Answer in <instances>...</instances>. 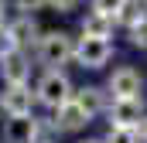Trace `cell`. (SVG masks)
<instances>
[{
	"label": "cell",
	"mask_w": 147,
	"mask_h": 143,
	"mask_svg": "<svg viewBox=\"0 0 147 143\" xmlns=\"http://www.w3.org/2000/svg\"><path fill=\"white\" fill-rule=\"evenodd\" d=\"M48 3H51L55 10H62V14H69V10H75V3H79V0H48Z\"/></svg>",
	"instance_id": "18"
},
{
	"label": "cell",
	"mask_w": 147,
	"mask_h": 143,
	"mask_svg": "<svg viewBox=\"0 0 147 143\" xmlns=\"http://www.w3.org/2000/svg\"><path fill=\"white\" fill-rule=\"evenodd\" d=\"M7 31H10V37H14V44H17V48H24L28 41H34L38 24H34V17H17L14 24H7Z\"/></svg>",
	"instance_id": "11"
},
{
	"label": "cell",
	"mask_w": 147,
	"mask_h": 143,
	"mask_svg": "<svg viewBox=\"0 0 147 143\" xmlns=\"http://www.w3.org/2000/svg\"><path fill=\"white\" fill-rule=\"evenodd\" d=\"M79 143H106V140H79Z\"/></svg>",
	"instance_id": "21"
},
{
	"label": "cell",
	"mask_w": 147,
	"mask_h": 143,
	"mask_svg": "<svg viewBox=\"0 0 147 143\" xmlns=\"http://www.w3.org/2000/svg\"><path fill=\"white\" fill-rule=\"evenodd\" d=\"M38 96H31L28 85H7L3 96H0V109L7 116H31V102Z\"/></svg>",
	"instance_id": "6"
},
{
	"label": "cell",
	"mask_w": 147,
	"mask_h": 143,
	"mask_svg": "<svg viewBox=\"0 0 147 143\" xmlns=\"http://www.w3.org/2000/svg\"><path fill=\"white\" fill-rule=\"evenodd\" d=\"M140 136H144V143H147V119H144V130H140Z\"/></svg>",
	"instance_id": "20"
},
{
	"label": "cell",
	"mask_w": 147,
	"mask_h": 143,
	"mask_svg": "<svg viewBox=\"0 0 147 143\" xmlns=\"http://www.w3.org/2000/svg\"><path fill=\"white\" fill-rule=\"evenodd\" d=\"M38 102H45V106H51V109H58V106H65V102H72L75 96H72V82H69V75L65 72H45V78L38 82Z\"/></svg>",
	"instance_id": "1"
},
{
	"label": "cell",
	"mask_w": 147,
	"mask_h": 143,
	"mask_svg": "<svg viewBox=\"0 0 147 143\" xmlns=\"http://www.w3.org/2000/svg\"><path fill=\"white\" fill-rule=\"evenodd\" d=\"M10 51H17V44H14V37H10V31L0 24V58H7Z\"/></svg>",
	"instance_id": "16"
},
{
	"label": "cell",
	"mask_w": 147,
	"mask_h": 143,
	"mask_svg": "<svg viewBox=\"0 0 147 143\" xmlns=\"http://www.w3.org/2000/svg\"><path fill=\"white\" fill-rule=\"evenodd\" d=\"M116 21H120V24H127V27L134 31V27H137L140 21H147V17H144V10H140V3H137V0H127V3H123V10L116 14Z\"/></svg>",
	"instance_id": "13"
},
{
	"label": "cell",
	"mask_w": 147,
	"mask_h": 143,
	"mask_svg": "<svg viewBox=\"0 0 147 143\" xmlns=\"http://www.w3.org/2000/svg\"><path fill=\"white\" fill-rule=\"evenodd\" d=\"M144 136L137 133V130H123V126H110V133H106V143H140Z\"/></svg>",
	"instance_id": "14"
},
{
	"label": "cell",
	"mask_w": 147,
	"mask_h": 143,
	"mask_svg": "<svg viewBox=\"0 0 147 143\" xmlns=\"http://www.w3.org/2000/svg\"><path fill=\"white\" fill-rule=\"evenodd\" d=\"M75 58V44L65 31H51V34L38 37V61L41 65H65Z\"/></svg>",
	"instance_id": "2"
},
{
	"label": "cell",
	"mask_w": 147,
	"mask_h": 143,
	"mask_svg": "<svg viewBox=\"0 0 147 143\" xmlns=\"http://www.w3.org/2000/svg\"><path fill=\"white\" fill-rule=\"evenodd\" d=\"M41 143H51V140H41Z\"/></svg>",
	"instance_id": "23"
},
{
	"label": "cell",
	"mask_w": 147,
	"mask_h": 143,
	"mask_svg": "<svg viewBox=\"0 0 147 143\" xmlns=\"http://www.w3.org/2000/svg\"><path fill=\"white\" fill-rule=\"evenodd\" d=\"M38 119L31 116H7L3 119V143H38Z\"/></svg>",
	"instance_id": "5"
},
{
	"label": "cell",
	"mask_w": 147,
	"mask_h": 143,
	"mask_svg": "<svg viewBox=\"0 0 147 143\" xmlns=\"http://www.w3.org/2000/svg\"><path fill=\"white\" fill-rule=\"evenodd\" d=\"M75 102L89 112V119L96 116V112H103V89H96V85H86V89H79L75 92Z\"/></svg>",
	"instance_id": "12"
},
{
	"label": "cell",
	"mask_w": 147,
	"mask_h": 143,
	"mask_svg": "<svg viewBox=\"0 0 147 143\" xmlns=\"http://www.w3.org/2000/svg\"><path fill=\"white\" fill-rule=\"evenodd\" d=\"M0 24H3V14H0Z\"/></svg>",
	"instance_id": "22"
},
{
	"label": "cell",
	"mask_w": 147,
	"mask_h": 143,
	"mask_svg": "<svg viewBox=\"0 0 147 143\" xmlns=\"http://www.w3.org/2000/svg\"><path fill=\"white\" fill-rule=\"evenodd\" d=\"M0 75H3L7 85H28V75H31V61H28V55L17 48V51H10L7 58H0Z\"/></svg>",
	"instance_id": "8"
},
{
	"label": "cell",
	"mask_w": 147,
	"mask_h": 143,
	"mask_svg": "<svg viewBox=\"0 0 147 143\" xmlns=\"http://www.w3.org/2000/svg\"><path fill=\"white\" fill-rule=\"evenodd\" d=\"M89 123V112L79 106V102H65V106H58L55 109V119H51V126L58 130V133H75V130H82Z\"/></svg>",
	"instance_id": "9"
},
{
	"label": "cell",
	"mask_w": 147,
	"mask_h": 143,
	"mask_svg": "<svg viewBox=\"0 0 147 143\" xmlns=\"http://www.w3.org/2000/svg\"><path fill=\"white\" fill-rule=\"evenodd\" d=\"M110 58H113V44L106 37H82L75 44V61L82 68H103Z\"/></svg>",
	"instance_id": "3"
},
{
	"label": "cell",
	"mask_w": 147,
	"mask_h": 143,
	"mask_svg": "<svg viewBox=\"0 0 147 143\" xmlns=\"http://www.w3.org/2000/svg\"><path fill=\"white\" fill-rule=\"evenodd\" d=\"M144 112V99H116L110 106V126H123V130H137Z\"/></svg>",
	"instance_id": "7"
},
{
	"label": "cell",
	"mask_w": 147,
	"mask_h": 143,
	"mask_svg": "<svg viewBox=\"0 0 147 143\" xmlns=\"http://www.w3.org/2000/svg\"><path fill=\"white\" fill-rule=\"evenodd\" d=\"M140 85H144L140 72L130 68V65L116 68L110 75V82H106V89L113 92V102H116V99H140Z\"/></svg>",
	"instance_id": "4"
},
{
	"label": "cell",
	"mask_w": 147,
	"mask_h": 143,
	"mask_svg": "<svg viewBox=\"0 0 147 143\" xmlns=\"http://www.w3.org/2000/svg\"><path fill=\"white\" fill-rule=\"evenodd\" d=\"M130 41H134L137 48H147V21H140V24L130 31Z\"/></svg>",
	"instance_id": "17"
},
{
	"label": "cell",
	"mask_w": 147,
	"mask_h": 143,
	"mask_svg": "<svg viewBox=\"0 0 147 143\" xmlns=\"http://www.w3.org/2000/svg\"><path fill=\"white\" fill-rule=\"evenodd\" d=\"M14 3H17L21 10H38V7H41V3H48V0H14Z\"/></svg>",
	"instance_id": "19"
},
{
	"label": "cell",
	"mask_w": 147,
	"mask_h": 143,
	"mask_svg": "<svg viewBox=\"0 0 147 143\" xmlns=\"http://www.w3.org/2000/svg\"><path fill=\"white\" fill-rule=\"evenodd\" d=\"M123 3H127V0H92V10L103 14V17H113V21H116V14L123 10Z\"/></svg>",
	"instance_id": "15"
},
{
	"label": "cell",
	"mask_w": 147,
	"mask_h": 143,
	"mask_svg": "<svg viewBox=\"0 0 147 143\" xmlns=\"http://www.w3.org/2000/svg\"><path fill=\"white\" fill-rule=\"evenodd\" d=\"M110 31H113V17H103V14H86L82 21V37H106L110 41Z\"/></svg>",
	"instance_id": "10"
}]
</instances>
